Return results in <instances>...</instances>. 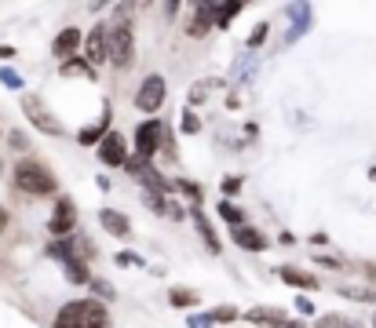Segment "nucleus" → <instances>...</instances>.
Masks as SVG:
<instances>
[{
  "label": "nucleus",
  "instance_id": "obj_1",
  "mask_svg": "<svg viewBox=\"0 0 376 328\" xmlns=\"http://www.w3.org/2000/svg\"><path fill=\"white\" fill-rule=\"evenodd\" d=\"M11 179H15V186H19L26 197H51V193L59 190L55 172L48 168L44 160H34V157H22V160L15 164Z\"/></svg>",
  "mask_w": 376,
  "mask_h": 328
},
{
  "label": "nucleus",
  "instance_id": "obj_2",
  "mask_svg": "<svg viewBox=\"0 0 376 328\" xmlns=\"http://www.w3.org/2000/svg\"><path fill=\"white\" fill-rule=\"evenodd\" d=\"M55 328H110V310L99 299L62 303L55 314Z\"/></svg>",
  "mask_w": 376,
  "mask_h": 328
},
{
  "label": "nucleus",
  "instance_id": "obj_3",
  "mask_svg": "<svg viewBox=\"0 0 376 328\" xmlns=\"http://www.w3.org/2000/svg\"><path fill=\"white\" fill-rule=\"evenodd\" d=\"M110 62L117 70H128L136 62V33H132V22L121 19V22H110Z\"/></svg>",
  "mask_w": 376,
  "mask_h": 328
},
{
  "label": "nucleus",
  "instance_id": "obj_4",
  "mask_svg": "<svg viewBox=\"0 0 376 328\" xmlns=\"http://www.w3.org/2000/svg\"><path fill=\"white\" fill-rule=\"evenodd\" d=\"M165 124L158 121V117H150V121H143L139 128H136V157H143V160H153V153H158L161 146H165Z\"/></svg>",
  "mask_w": 376,
  "mask_h": 328
},
{
  "label": "nucleus",
  "instance_id": "obj_5",
  "mask_svg": "<svg viewBox=\"0 0 376 328\" xmlns=\"http://www.w3.org/2000/svg\"><path fill=\"white\" fill-rule=\"evenodd\" d=\"M73 230H77V205L70 201V197H59L55 212L48 219V234L55 241H66V237H73Z\"/></svg>",
  "mask_w": 376,
  "mask_h": 328
},
{
  "label": "nucleus",
  "instance_id": "obj_6",
  "mask_svg": "<svg viewBox=\"0 0 376 328\" xmlns=\"http://www.w3.org/2000/svg\"><path fill=\"white\" fill-rule=\"evenodd\" d=\"M81 58H88L96 70L103 62H110V22L91 26V33L84 37V48H81Z\"/></svg>",
  "mask_w": 376,
  "mask_h": 328
},
{
  "label": "nucleus",
  "instance_id": "obj_7",
  "mask_svg": "<svg viewBox=\"0 0 376 328\" xmlns=\"http://www.w3.org/2000/svg\"><path fill=\"white\" fill-rule=\"evenodd\" d=\"M165 77L161 73H150L143 84H139V91H136V110L139 113H158L161 110V103H165Z\"/></svg>",
  "mask_w": 376,
  "mask_h": 328
},
{
  "label": "nucleus",
  "instance_id": "obj_8",
  "mask_svg": "<svg viewBox=\"0 0 376 328\" xmlns=\"http://www.w3.org/2000/svg\"><path fill=\"white\" fill-rule=\"evenodd\" d=\"M22 110H26V117H29V124H34L37 131H44V135H62V124L48 113V106L41 103V98H34V95H22Z\"/></svg>",
  "mask_w": 376,
  "mask_h": 328
},
{
  "label": "nucleus",
  "instance_id": "obj_9",
  "mask_svg": "<svg viewBox=\"0 0 376 328\" xmlns=\"http://www.w3.org/2000/svg\"><path fill=\"white\" fill-rule=\"evenodd\" d=\"M99 160L106 164V168H124V164L132 160V153H128V139H124L121 131H110V135L99 143Z\"/></svg>",
  "mask_w": 376,
  "mask_h": 328
},
{
  "label": "nucleus",
  "instance_id": "obj_10",
  "mask_svg": "<svg viewBox=\"0 0 376 328\" xmlns=\"http://www.w3.org/2000/svg\"><path fill=\"white\" fill-rule=\"evenodd\" d=\"M81 48H84V33H81L77 26H66V29H62L59 37L51 41V55H55L59 62L77 58V55H81Z\"/></svg>",
  "mask_w": 376,
  "mask_h": 328
},
{
  "label": "nucleus",
  "instance_id": "obj_11",
  "mask_svg": "<svg viewBox=\"0 0 376 328\" xmlns=\"http://www.w3.org/2000/svg\"><path fill=\"white\" fill-rule=\"evenodd\" d=\"M230 241L238 245V248H245V252H267V234L263 230H256V226H238V230H230Z\"/></svg>",
  "mask_w": 376,
  "mask_h": 328
},
{
  "label": "nucleus",
  "instance_id": "obj_12",
  "mask_svg": "<svg viewBox=\"0 0 376 328\" xmlns=\"http://www.w3.org/2000/svg\"><path fill=\"white\" fill-rule=\"evenodd\" d=\"M215 26V11H212V4H194V19L186 22V37H208V29Z\"/></svg>",
  "mask_w": 376,
  "mask_h": 328
},
{
  "label": "nucleus",
  "instance_id": "obj_13",
  "mask_svg": "<svg viewBox=\"0 0 376 328\" xmlns=\"http://www.w3.org/2000/svg\"><path fill=\"white\" fill-rule=\"evenodd\" d=\"M99 226L106 230V234H113V237H128L132 234V219L124 212H117V208H103L99 212Z\"/></svg>",
  "mask_w": 376,
  "mask_h": 328
},
{
  "label": "nucleus",
  "instance_id": "obj_14",
  "mask_svg": "<svg viewBox=\"0 0 376 328\" xmlns=\"http://www.w3.org/2000/svg\"><path fill=\"white\" fill-rule=\"evenodd\" d=\"M285 11L293 15V29H289L285 44H293V41H300L303 33H307V26H310V15H315V11H310V4H289Z\"/></svg>",
  "mask_w": 376,
  "mask_h": 328
},
{
  "label": "nucleus",
  "instance_id": "obj_15",
  "mask_svg": "<svg viewBox=\"0 0 376 328\" xmlns=\"http://www.w3.org/2000/svg\"><path fill=\"white\" fill-rule=\"evenodd\" d=\"M194 226H198V234H201V241L208 245V252H212V255L223 252V245H219V237H215V230H212V222H208L205 208H194Z\"/></svg>",
  "mask_w": 376,
  "mask_h": 328
},
{
  "label": "nucleus",
  "instance_id": "obj_16",
  "mask_svg": "<svg viewBox=\"0 0 376 328\" xmlns=\"http://www.w3.org/2000/svg\"><path fill=\"white\" fill-rule=\"evenodd\" d=\"M245 321L248 324H281V321H285V310H281V307H253V310H248L245 314Z\"/></svg>",
  "mask_w": 376,
  "mask_h": 328
},
{
  "label": "nucleus",
  "instance_id": "obj_17",
  "mask_svg": "<svg viewBox=\"0 0 376 328\" xmlns=\"http://www.w3.org/2000/svg\"><path fill=\"white\" fill-rule=\"evenodd\" d=\"M278 277L285 281V285H293V288H318V277L315 274H307V270H296V267H281L278 270Z\"/></svg>",
  "mask_w": 376,
  "mask_h": 328
},
{
  "label": "nucleus",
  "instance_id": "obj_18",
  "mask_svg": "<svg viewBox=\"0 0 376 328\" xmlns=\"http://www.w3.org/2000/svg\"><path fill=\"white\" fill-rule=\"evenodd\" d=\"M62 73H66V77H88V81H96V66L77 55V58H70V62H62Z\"/></svg>",
  "mask_w": 376,
  "mask_h": 328
},
{
  "label": "nucleus",
  "instance_id": "obj_19",
  "mask_svg": "<svg viewBox=\"0 0 376 328\" xmlns=\"http://www.w3.org/2000/svg\"><path fill=\"white\" fill-rule=\"evenodd\" d=\"M241 0H227V4H212V11H215V26H227L230 19H238L241 15Z\"/></svg>",
  "mask_w": 376,
  "mask_h": 328
},
{
  "label": "nucleus",
  "instance_id": "obj_20",
  "mask_svg": "<svg viewBox=\"0 0 376 328\" xmlns=\"http://www.w3.org/2000/svg\"><path fill=\"white\" fill-rule=\"evenodd\" d=\"M88 288H91V299H99V303H110V299H117L113 285H110V281H103V277H91V281H88Z\"/></svg>",
  "mask_w": 376,
  "mask_h": 328
},
{
  "label": "nucleus",
  "instance_id": "obj_21",
  "mask_svg": "<svg viewBox=\"0 0 376 328\" xmlns=\"http://www.w3.org/2000/svg\"><path fill=\"white\" fill-rule=\"evenodd\" d=\"M315 328H362V324L343 314H322V317H315Z\"/></svg>",
  "mask_w": 376,
  "mask_h": 328
},
{
  "label": "nucleus",
  "instance_id": "obj_22",
  "mask_svg": "<svg viewBox=\"0 0 376 328\" xmlns=\"http://www.w3.org/2000/svg\"><path fill=\"white\" fill-rule=\"evenodd\" d=\"M212 324H230V321H238L241 314H238V307H230V303H223V307H212L208 314H205Z\"/></svg>",
  "mask_w": 376,
  "mask_h": 328
},
{
  "label": "nucleus",
  "instance_id": "obj_23",
  "mask_svg": "<svg viewBox=\"0 0 376 328\" xmlns=\"http://www.w3.org/2000/svg\"><path fill=\"white\" fill-rule=\"evenodd\" d=\"M168 303H172V307H198L201 295L190 292V288H172V292H168Z\"/></svg>",
  "mask_w": 376,
  "mask_h": 328
},
{
  "label": "nucleus",
  "instance_id": "obj_24",
  "mask_svg": "<svg viewBox=\"0 0 376 328\" xmlns=\"http://www.w3.org/2000/svg\"><path fill=\"white\" fill-rule=\"evenodd\" d=\"M66 267V277L73 281V285H88L91 281V274H88V267H84V259H70V262H62Z\"/></svg>",
  "mask_w": 376,
  "mask_h": 328
},
{
  "label": "nucleus",
  "instance_id": "obj_25",
  "mask_svg": "<svg viewBox=\"0 0 376 328\" xmlns=\"http://www.w3.org/2000/svg\"><path fill=\"white\" fill-rule=\"evenodd\" d=\"M219 215H223V222H230V230L245 226V212L238 205H230V201H219Z\"/></svg>",
  "mask_w": 376,
  "mask_h": 328
},
{
  "label": "nucleus",
  "instance_id": "obj_26",
  "mask_svg": "<svg viewBox=\"0 0 376 328\" xmlns=\"http://www.w3.org/2000/svg\"><path fill=\"white\" fill-rule=\"evenodd\" d=\"M343 299H358V303H376V288H355V285H347V288H336Z\"/></svg>",
  "mask_w": 376,
  "mask_h": 328
},
{
  "label": "nucleus",
  "instance_id": "obj_27",
  "mask_svg": "<svg viewBox=\"0 0 376 328\" xmlns=\"http://www.w3.org/2000/svg\"><path fill=\"white\" fill-rule=\"evenodd\" d=\"M176 190H183L186 197H190V201H194V208H201L205 193H201V186H198V183H186V179H179V183H176Z\"/></svg>",
  "mask_w": 376,
  "mask_h": 328
},
{
  "label": "nucleus",
  "instance_id": "obj_28",
  "mask_svg": "<svg viewBox=\"0 0 376 328\" xmlns=\"http://www.w3.org/2000/svg\"><path fill=\"white\" fill-rule=\"evenodd\" d=\"M267 33H270V26H267V22H260V26H256L253 33H248V41H245V48H253V51H256V48H260V44L267 41Z\"/></svg>",
  "mask_w": 376,
  "mask_h": 328
},
{
  "label": "nucleus",
  "instance_id": "obj_29",
  "mask_svg": "<svg viewBox=\"0 0 376 328\" xmlns=\"http://www.w3.org/2000/svg\"><path fill=\"white\" fill-rule=\"evenodd\" d=\"M215 84H219V81H198V84H194V91H190V103H205L208 91H212Z\"/></svg>",
  "mask_w": 376,
  "mask_h": 328
},
{
  "label": "nucleus",
  "instance_id": "obj_30",
  "mask_svg": "<svg viewBox=\"0 0 376 328\" xmlns=\"http://www.w3.org/2000/svg\"><path fill=\"white\" fill-rule=\"evenodd\" d=\"M183 131H186V135H198V131H201V121H198L194 110H186V113H183Z\"/></svg>",
  "mask_w": 376,
  "mask_h": 328
},
{
  "label": "nucleus",
  "instance_id": "obj_31",
  "mask_svg": "<svg viewBox=\"0 0 376 328\" xmlns=\"http://www.w3.org/2000/svg\"><path fill=\"white\" fill-rule=\"evenodd\" d=\"M0 81H4V88H11V91H22V77L15 70H0Z\"/></svg>",
  "mask_w": 376,
  "mask_h": 328
},
{
  "label": "nucleus",
  "instance_id": "obj_32",
  "mask_svg": "<svg viewBox=\"0 0 376 328\" xmlns=\"http://www.w3.org/2000/svg\"><path fill=\"white\" fill-rule=\"evenodd\" d=\"M113 259H117V267H143V259L136 252H117Z\"/></svg>",
  "mask_w": 376,
  "mask_h": 328
},
{
  "label": "nucleus",
  "instance_id": "obj_33",
  "mask_svg": "<svg viewBox=\"0 0 376 328\" xmlns=\"http://www.w3.org/2000/svg\"><path fill=\"white\" fill-rule=\"evenodd\" d=\"M234 193H241V179L227 175V179H223V197H234Z\"/></svg>",
  "mask_w": 376,
  "mask_h": 328
},
{
  "label": "nucleus",
  "instance_id": "obj_34",
  "mask_svg": "<svg viewBox=\"0 0 376 328\" xmlns=\"http://www.w3.org/2000/svg\"><path fill=\"white\" fill-rule=\"evenodd\" d=\"M315 262L318 267H329V270H340V259H332V255H315Z\"/></svg>",
  "mask_w": 376,
  "mask_h": 328
},
{
  "label": "nucleus",
  "instance_id": "obj_35",
  "mask_svg": "<svg viewBox=\"0 0 376 328\" xmlns=\"http://www.w3.org/2000/svg\"><path fill=\"white\" fill-rule=\"evenodd\" d=\"M296 310H300V314H315V303H310L307 295H296Z\"/></svg>",
  "mask_w": 376,
  "mask_h": 328
},
{
  "label": "nucleus",
  "instance_id": "obj_36",
  "mask_svg": "<svg viewBox=\"0 0 376 328\" xmlns=\"http://www.w3.org/2000/svg\"><path fill=\"white\" fill-rule=\"evenodd\" d=\"M11 150H26V135H22V131H11Z\"/></svg>",
  "mask_w": 376,
  "mask_h": 328
},
{
  "label": "nucleus",
  "instance_id": "obj_37",
  "mask_svg": "<svg viewBox=\"0 0 376 328\" xmlns=\"http://www.w3.org/2000/svg\"><path fill=\"white\" fill-rule=\"evenodd\" d=\"M0 58H15V48L11 44H0Z\"/></svg>",
  "mask_w": 376,
  "mask_h": 328
},
{
  "label": "nucleus",
  "instance_id": "obj_38",
  "mask_svg": "<svg viewBox=\"0 0 376 328\" xmlns=\"http://www.w3.org/2000/svg\"><path fill=\"white\" fill-rule=\"evenodd\" d=\"M278 328H303V321H289V317H285V321H281Z\"/></svg>",
  "mask_w": 376,
  "mask_h": 328
},
{
  "label": "nucleus",
  "instance_id": "obj_39",
  "mask_svg": "<svg viewBox=\"0 0 376 328\" xmlns=\"http://www.w3.org/2000/svg\"><path fill=\"white\" fill-rule=\"evenodd\" d=\"M4 226H8V212H4V208H0V230H4Z\"/></svg>",
  "mask_w": 376,
  "mask_h": 328
},
{
  "label": "nucleus",
  "instance_id": "obj_40",
  "mask_svg": "<svg viewBox=\"0 0 376 328\" xmlns=\"http://www.w3.org/2000/svg\"><path fill=\"white\" fill-rule=\"evenodd\" d=\"M369 179H376V168H369Z\"/></svg>",
  "mask_w": 376,
  "mask_h": 328
},
{
  "label": "nucleus",
  "instance_id": "obj_41",
  "mask_svg": "<svg viewBox=\"0 0 376 328\" xmlns=\"http://www.w3.org/2000/svg\"><path fill=\"white\" fill-rule=\"evenodd\" d=\"M372 328H376V314H372Z\"/></svg>",
  "mask_w": 376,
  "mask_h": 328
},
{
  "label": "nucleus",
  "instance_id": "obj_42",
  "mask_svg": "<svg viewBox=\"0 0 376 328\" xmlns=\"http://www.w3.org/2000/svg\"><path fill=\"white\" fill-rule=\"evenodd\" d=\"M0 172H4V164H0Z\"/></svg>",
  "mask_w": 376,
  "mask_h": 328
}]
</instances>
